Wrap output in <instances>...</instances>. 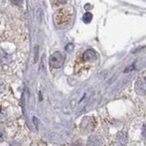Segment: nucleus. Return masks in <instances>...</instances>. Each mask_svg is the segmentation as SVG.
<instances>
[{"instance_id":"obj_1","label":"nucleus","mask_w":146,"mask_h":146,"mask_svg":"<svg viewBox=\"0 0 146 146\" xmlns=\"http://www.w3.org/2000/svg\"><path fill=\"white\" fill-rule=\"evenodd\" d=\"M72 17L71 8H61L54 16V22L57 26H64L70 22Z\"/></svg>"},{"instance_id":"obj_2","label":"nucleus","mask_w":146,"mask_h":146,"mask_svg":"<svg viewBox=\"0 0 146 146\" xmlns=\"http://www.w3.org/2000/svg\"><path fill=\"white\" fill-rule=\"evenodd\" d=\"M66 56L65 54L60 52V51H57L53 53L49 58V65L51 68H59L63 66L64 61H65Z\"/></svg>"},{"instance_id":"obj_3","label":"nucleus","mask_w":146,"mask_h":146,"mask_svg":"<svg viewBox=\"0 0 146 146\" xmlns=\"http://www.w3.org/2000/svg\"><path fill=\"white\" fill-rule=\"evenodd\" d=\"M135 91L139 95H146V72L139 76L135 82Z\"/></svg>"},{"instance_id":"obj_4","label":"nucleus","mask_w":146,"mask_h":146,"mask_svg":"<svg viewBox=\"0 0 146 146\" xmlns=\"http://www.w3.org/2000/svg\"><path fill=\"white\" fill-rule=\"evenodd\" d=\"M97 58V54L93 49H87L83 54V59L85 61H94Z\"/></svg>"},{"instance_id":"obj_5","label":"nucleus","mask_w":146,"mask_h":146,"mask_svg":"<svg viewBox=\"0 0 146 146\" xmlns=\"http://www.w3.org/2000/svg\"><path fill=\"white\" fill-rule=\"evenodd\" d=\"M91 19H92V15H91L90 13H86L85 15L83 16V21L85 23H90L91 21Z\"/></svg>"},{"instance_id":"obj_6","label":"nucleus","mask_w":146,"mask_h":146,"mask_svg":"<svg viewBox=\"0 0 146 146\" xmlns=\"http://www.w3.org/2000/svg\"><path fill=\"white\" fill-rule=\"evenodd\" d=\"M38 47L36 46L35 47V62L38 61Z\"/></svg>"},{"instance_id":"obj_7","label":"nucleus","mask_w":146,"mask_h":146,"mask_svg":"<svg viewBox=\"0 0 146 146\" xmlns=\"http://www.w3.org/2000/svg\"><path fill=\"white\" fill-rule=\"evenodd\" d=\"M5 138H6V134H5V132L3 131H0V143L3 141L5 140Z\"/></svg>"},{"instance_id":"obj_8","label":"nucleus","mask_w":146,"mask_h":146,"mask_svg":"<svg viewBox=\"0 0 146 146\" xmlns=\"http://www.w3.org/2000/svg\"><path fill=\"white\" fill-rule=\"evenodd\" d=\"M72 49H73V45L72 44H68L67 47H66V50H67V51H71Z\"/></svg>"},{"instance_id":"obj_9","label":"nucleus","mask_w":146,"mask_h":146,"mask_svg":"<svg viewBox=\"0 0 146 146\" xmlns=\"http://www.w3.org/2000/svg\"><path fill=\"white\" fill-rule=\"evenodd\" d=\"M5 90V84H4V82L0 80V93L2 92V91H4Z\"/></svg>"},{"instance_id":"obj_10","label":"nucleus","mask_w":146,"mask_h":146,"mask_svg":"<svg viewBox=\"0 0 146 146\" xmlns=\"http://www.w3.org/2000/svg\"><path fill=\"white\" fill-rule=\"evenodd\" d=\"M57 1L58 3H60V4H65V3H67L68 0H57Z\"/></svg>"},{"instance_id":"obj_11","label":"nucleus","mask_w":146,"mask_h":146,"mask_svg":"<svg viewBox=\"0 0 146 146\" xmlns=\"http://www.w3.org/2000/svg\"><path fill=\"white\" fill-rule=\"evenodd\" d=\"M13 3H15V4H20L22 2V0H12Z\"/></svg>"},{"instance_id":"obj_12","label":"nucleus","mask_w":146,"mask_h":146,"mask_svg":"<svg viewBox=\"0 0 146 146\" xmlns=\"http://www.w3.org/2000/svg\"><path fill=\"white\" fill-rule=\"evenodd\" d=\"M73 146H81L80 143H76V144H74V145H73Z\"/></svg>"},{"instance_id":"obj_13","label":"nucleus","mask_w":146,"mask_h":146,"mask_svg":"<svg viewBox=\"0 0 146 146\" xmlns=\"http://www.w3.org/2000/svg\"><path fill=\"white\" fill-rule=\"evenodd\" d=\"M123 145H124V144H120V145H117V146H123Z\"/></svg>"}]
</instances>
